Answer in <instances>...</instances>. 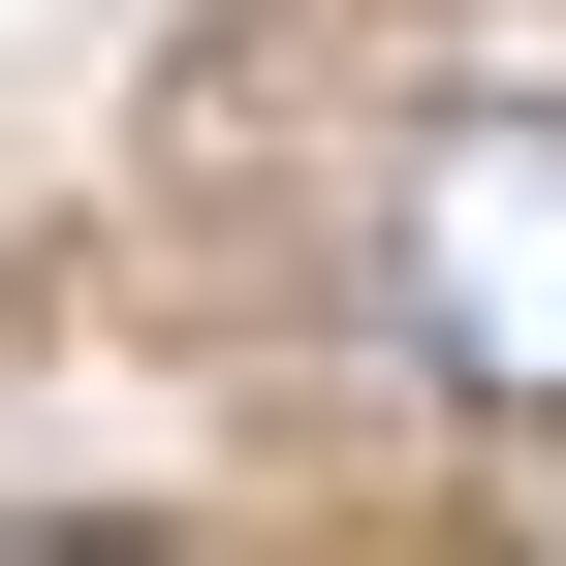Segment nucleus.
Returning a JSON list of instances; mask_svg holds the SVG:
<instances>
[{
	"mask_svg": "<svg viewBox=\"0 0 566 566\" xmlns=\"http://www.w3.org/2000/svg\"><path fill=\"white\" fill-rule=\"evenodd\" d=\"M378 315H409V378L566 409V95H472L441 158L378 189Z\"/></svg>",
	"mask_w": 566,
	"mask_h": 566,
	"instance_id": "f257e3e1",
	"label": "nucleus"
},
{
	"mask_svg": "<svg viewBox=\"0 0 566 566\" xmlns=\"http://www.w3.org/2000/svg\"><path fill=\"white\" fill-rule=\"evenodd\" d=\"M0 566H126V535H0Z\"/></svg>",
	"mask_w": 566,
	"mask_h": 566,
	"instance_id": "f03ea898",
	"label": "nucleus"
}]
</instances>
